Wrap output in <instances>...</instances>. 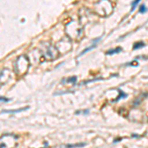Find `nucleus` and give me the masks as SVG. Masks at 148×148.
I'll use <instances>...</instances> for the list:
<instances>
[{
    "label": "nucleus",
    "instance_id": "nucleus-1",
    "mask_svg": "<svg viewBox=\"0 0 148 148\" xmlns=\"http://www.w3.org/2000/svg\"><path fill=\"white\" fill-rule=\"evenodd\" d=\"M40 52L46 60H54L59 56V51H57L56 47L49 42H45L40 46Z\"/></svg>",
    "mask_w": 148,
    "mask_h": 148
},
{
    "label": "nucleus",
    "instance_id": "nucleus-2",
    "mask_svg": "<svg viewBox=\"0 0 148 148\" xmlns=\"http://www.w3.org/2000/svg\"><path fill=\"white\" fill-rule=\"evenodd\" d=\"M29 66H30V61L26 56H21L17 58L14 64V71L18 75H24L27 73Z\"/></svg>",
    "mask_w": 148,
    "mask_h": 148
},
{
    "label": "nucleus",
    "instance_id": "nucleus-3",
    "mask_svg": "<svg viewBox=\"0 0 148 148\" xmlns=\"http://www.w3.org/2000/svg\"><path fill=\"white\" fill-rule=\"evenodd\" d=\"M65 32L70 39L77 40L81 34V32H82V29L80 28L79 24L76 21H72V22L67 24V26L65 28Z\"/></svg>",
    "mask_w": 148,
    "mask_h": 148
},
{
    "label": "nucleus",
    "instance_id": "nucleus-4",
    "mask_svg": "<svg viewBox=\"0 0 148 148\" xmlns=\"http://www.w3.org/2000/svg\"><path fill=\"white\" fill-rule=\"evenodd\" d=\"M18 137L14 134H4L0 137V148H16Z\"/></svg>",
    "mask_w": 148,
    "mask_h": 148
},
{
    "label": "nucleus",
    "instance_id": "nucleus-5",
    "mask_svg": "<svg viewBox=\"0 0 148 148\" xmlns=\"http://www.w3.org/2000/svg\"><path fill=\"white\" fill-rule=\"evenodd\" d=\"M56 49L57 51L60 52H67L69 49H71V42L68 39H62L61 40H59L58 44L56 45Z\"/></svg>",
    "mask_w": 148,
    "mask_h": 148
},
{
    "label": "nucleus",
    "instance_id": "nucleus-6",
    "mask_svg": "<svg viewBox=\"0 0 148 148\" xmlns=\"http://www.w3.org/2000/svg\"><path fill=\"white\" fill-rule=\"evenodd\" d=\"M12 78V72L9 69H3L0 71V84H6L7 82L11 80Z\"/></svg>",
    "mask_w": 148,
    "mask_h": 148
},
{
    "label": "nucleus",
    "instance_id": "nucleus-7",
    "mask_svg": "<svg viewBox=\"0 0 148 148\" xmlns=\"http://www.w3.org/2000/svg\"><path fill=\"white\" fill-rule=\"evenodd\" d=\"M100 40H101V38H97V39L95 40L94 42H94V44H93V45H91V46H90L89 47H87V49H85L84 51H83L82 52H81V56H83V54H85L86 52L90 51H91V49H94V47L97 46L98 42H100Z\"/></svg>",
    "mask_w": 148,
    "mask_h": 148
},
{
    "label": "nucleus",
    "instance_id": "nucleus-8",
    "mask_svg": "<svg viewBox=\"0 0 148 148\" xmlns=\"http://www.w3.org/2000/svg\"><path fill=\"white\" fill-rule=\"evenodd\" d=\"M121 51H123V49H121V47H116V49H110V51H108L106 52V54L107 56H113V54L120 53Z\"/></svg>",
    "mask_w": 148,
    "mask_h": 148
},
{
    "label": "nucleus",
    "instance_id": "nucleus-9",
    "mask_svg": "<svg viewBox=\"0 0 148 148\" xmlns=\"http://www.w3.org/2000/svg\"><path fill=\"white\" fill-rule=\"evenodd\" d=\"M28 109H29V107H26V108H22V109H19V110H5V111H3V113L14 114V113H19V112L25 111V110H28Z\"/></svg>",
    "mask_w": 148,
    "mask_h": 148
},
{
    "label": "nucleus",
    "instance_id": "nucleus-10",
    "mask_svg": "<svg viewBox=\"0 0 148 148\" xmlns=\"http://www.w3.org/2000/svg\"><path fill=\"white\" fill-rule=\"evenodd\" d=\"M118 91H119V93H120V96L118 97V99H116V100H114V102H116V101H119V100L123 99V98H126V97H127V95H126L125 93L123 92L121 89H118Z\"/></svg>",
    "mask_w": 148,
    "mask_h": 148
},
{
    "label": "nucleus",
    "instance_id": "nucleus-11",
    "mask_svg": "<svg viewBox=\"0 0 148 148\" xmlns=\"http://www.w3.org/2000/svg\"><path fill=\"white\" fill-rule=\"evenodd\" d=\"M86 145V143H77V144H67L66 147L67 148H76V147H84Z\"/></svg>",
    "mask_w": 148,
    "mask_h": 148
},
{
    "label": "nucleus",
    "instance_id": "nucleus-12",
    "mask_svg": "<svg viewBox=\"0 0 148 148\" xmlns=\"http://www.w3.org/2000/svg\"><path fill=\"white\" fill-rule=\"evenodd\" d=\"M145 44L143 42H135L134 45H133V49H140V47H144Z\"/></svg>",
    "mask_w": 148,
    "mask_h": 148
},
{
    "label": "nucleus",
    "instance_id": "nucleus-13",
    "mask_svg": "<svg viewBox=\"0 0 148 148\" xmlns=\"http://www.w3.org/2000/svg\"><path fill=\"white\" fill-rule=\"evenodd\" d=\"M141 1V0H134V1L131 3V11H133L135 9V7H136L138 5V3Z\"/></svg>",
    "mask_w": 148,
    "mask_h": 148
},
{
    "label": "nucleus",
    "instance_id": "nucleus-14",
    "mask_svg": "<svg viewBox=\"0 0 148 148\" xmlns=\"http://www.w3.org/2000/svg\"><path fill=\"white\" fill-rule=\"evenodd\" d=\"M146 11H147V8H146V6H145V4H142V5L139 7V12L144 14V13H146Z\"/></svg>",
    "mask_w": 148,
    "mask_h": 148
},
{
    "label": "nucleus",
    "instance_id": "nucleus-15",
    "mask_svg": "<svg viewBox=\"0 0 148 148\" xmlns=\"http://www.w3.org/2000/svg\"><path fill=\"white\" fill-rule=\"evenodd\" d=\"M76 79H77V78H76L75 76H73V77H71V78H68L67 81H68V83H71V84H75Z\"/></svg>",
    "mask_w": 148,
    "mask_h": 148
},
{
    "label": "nucleus",
    "instance_id": "nucleus-16",
    "mask_svg": "<svg viewBox=\"0 0 148 148\" xmlns=\"http://www.w3.org/2000/svg\"><path fill=\"white\" fill-rule=\"evenodd\" d=\"M130 65H137V61H132L130 63Z\"/></svg>",
    "mask_w": 148,
    "mask_h": 148
},
{
    "label": "nucleus",
    "instance_id": "nucleus-17",
    "mask_svg": "<svg viewBox=\"0 0 148 148\" xmlns=\"http://www.w3.org/2000/svg\"><path fill=\"white\" fill-rule=\"evenodd\" d=\"M0 101H9V100H7V99H3V97H1V98H0Z\"/></svg>",
    "mask_w": 148,
    "mask_h": 148
}]
</instances>
